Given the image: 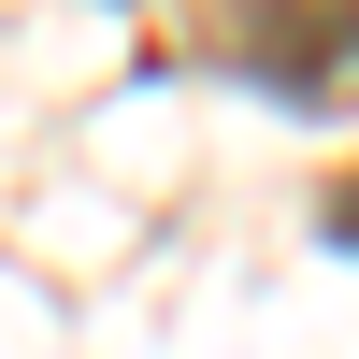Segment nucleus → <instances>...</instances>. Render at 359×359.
<instances>
[{
	"instance_id": "obj_2",
	"label": "nucleus",
	"mask_w": 359,
	"mask_h": 359,
	"mask_svg": "<svg viewBox=\"0 0 359 359\" xmlns=\"http://www.w3.org/2000/svg\"><path fill=\"white\" fill-rule=\"evenodd\" d=\"M316 216H331V245H359V172H331V201H316Z\"/></svg>"
},
{
	"instance_id": "obj_1",
	"label": "nucleus",
	"mask_w": 359,
	"mask_h": 359,
	"mask_svg": "<svg viewBox=\"0 0 359 359\" xmlns=\"http://www.w3.org/2000/svg\"><path fill=\"white\" fill-rule=\"evenodd\" d=\"M230 72H259L273 101H331V86H359V15H287V0H259V15L216 29Z\"/></svg>"
}]
</instances>
